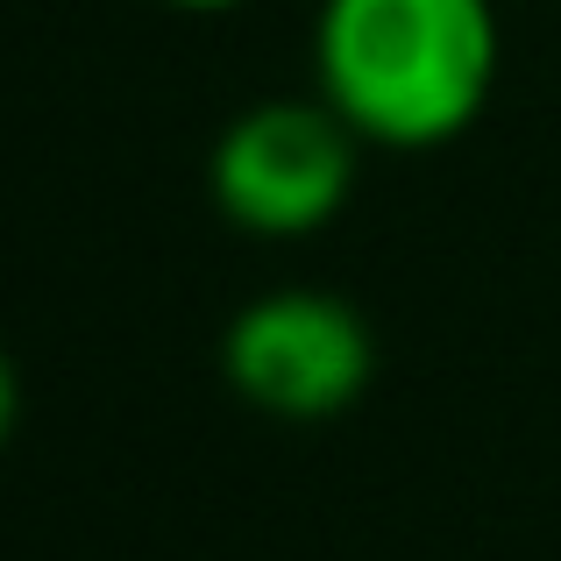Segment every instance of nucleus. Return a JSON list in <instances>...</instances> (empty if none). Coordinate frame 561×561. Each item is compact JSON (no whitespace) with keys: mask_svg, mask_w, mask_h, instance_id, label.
Here are the masks:
<instances>
[{"mask_svg":"<svg viewBox=\"0 0 561 561\" xmlns=\"http://www.w3.org/2000/svg\"><path fill=\"white\" fill-rule=\"evenodd\" d=\"M220 377L263 420H342L377 377V334L342 291L277 285L249 299L220 334Z\"/></svg>","mask_w":561,"mask_h":561,"instance_id":"obj_3","label":"nucleus"},{"mask_svg":"<svg viewBox=\"0 0 561 561\" xmlns=\"http://www.w3.org/2000/svg\"><path fill=\"white\" fill-rule=\"evenodd\" d=\"M363 136L328 100H256L214 136L206 192L220 220L256 242H299L320 234L356 192Z\"/></svg>","mask_w":561,"mask_h":561,"instance_id":"obj_2","label":"nucleus"},{"mask_svg":"<svg viewBox=\"0 0 561 561\" xmlns=\"http://www.w3.org/2000/svg\"><path fill=\"white\" fill-rule=\"evenodd\" d=\"M491 0H320V100L377 150H440L469 136L497 85Z\"/></svg>","mask_w":561,"mask_h":561,"instance_id":"obj_1","label":"nucleus"},{"mask_svg":"<svg viewBox=\"0 0 561 561\" xmlns=\"http://www.w3.org/2000/svg\"><path fill=\"white\" fill-rule=\"evenodd\" d=\"M164 8H185V14H228V8H249V0H164Z\"/></svg>","mask_w":561,"mask_h":561,"instance_id":"obj_5","label":"nucleus"},{"mask_svg":"<svg viewBox=\"0 0 561 561\" xmlns=\"http://www.w3.org/2000/svg\"><path fill=\"white\" fill-rule=\"evenodd\" d=\"M14 420H22V377H14V356L0 348V448L14 440Z\"/></svg>","mask_w":561,"mask_h":561,"instance_id":"obj_4","label":"nucleus"}]
</instances>
